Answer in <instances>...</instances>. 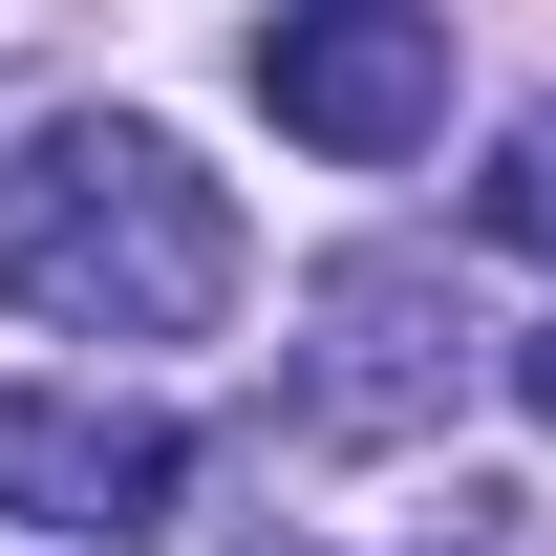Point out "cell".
Listing matches in <instances>:
<instances>
[{"label":"cell","instance_id":"1","mask_svg":"<svg viewBox=\"0 0 556 556\" xmlns=\"http://www.w3.org/2000/svg\"><path fill=\"white\" fill-rule=\"evenodd\" d=\"M0 300L65 321V343H193L236 300V193L150 108H86V129H43L0 172Z\"/></svg>","mask_w":556,"mask_h":556},{"label":"cell","instance_id":"2","mask_svg":"<svg viewBox=\"0 0 556 556\" xmlns=\"http://www.w3.org/2000/svg\"><path fill=\"white\" fill-rule=\"evenodd\" d=\"M257 108L300 150L386 172V150L450 129V22H428V0H300V22H257Z\"/></svg>","mask_w":556,"mask_h":556},{"label":"cell","instance_id":"3","mask_svg":"<svg viewBox=\"0 0 556 556\" xmlns=\"http://www.w3.org/2000/svg\"><path fill=\"white\" fill-rule=\"evenodd\" d=\"M0 514L22 535H86V556H129L193 514V428L172 407H65V386H0Z\"/></svg>","mask_w":556,"mask_h":556},{"label":"cell","instance_id":"4","mask_svg":"<svg viewBox=\"0 0 556 556\" xmlns=\"http://www.w3.org/2000/svg\"><path fill=\"white\" fill-rule=\"evenodd\" d=\"M450 364H471L450 278L428 257H343L321 278V343H300V428H321V450H386V428L450 407Z\"/></svg>","mask_w":556,"mask_h":556},{"label":"cell","instance_id":"5","mask_svg":"<svg viewBox=\"0 0 556 556\" xmlns=\"http://www.w3.org/2000/svg\"><path fill=\"white\" fill-rule=\"evenodd\" d=\"M471 236H514V257H556V108L514 150H492V193H471Z\"/></svg>","mask_w":556,"mask_h":556},{"label":"cell","instance_id":"6","mask_svg":"<svg viewBox=\"0 0 556 556\" xmlns=\"http://www.w3.org/2000/svg\"><path fill=\"white\" fill-rule=\"evenodd\" d=\"M514 407H535V428H556V321H535V343H514Z\"/></svg>","mask_w":556,"mask_h":556}]
</instances>
